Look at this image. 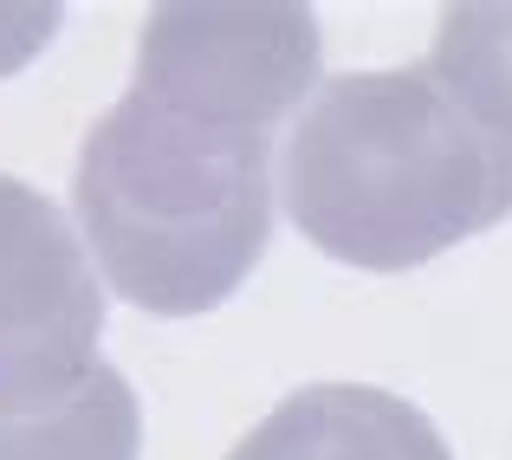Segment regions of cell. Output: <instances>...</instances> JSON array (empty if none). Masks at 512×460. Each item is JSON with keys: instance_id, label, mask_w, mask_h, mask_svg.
<instances>
[{"instance_id": "cell-1", "label": "cell", "mask_w": 512, "mask_h": 460, "mask_svg": "<svg viewBox=\"0 0 512 460\" xmlns=\"http://www.w3.org/2000/svg\"><path fill=\"white\" fill-rule=\"evenodd\" d=\"M318 85L312 7H156L137 78L85 130L72 208L117 299L201 318L273 240V130Z\"/></svg>"}, {"instance_id": "cell-2", "label": "cell", "mask_w": 512, "mask_h": 460, "mask_svg": "<svg viewBox=\"0 0 512 460\" xmlns=\"http://www.w3.org/2000/svg\"><path fill=\"white\" fill-rule=\"evenodd\" d=\"M279 201L331 260L415 273L512 214V137L467 117L428 65L344 72L292 124Z\"/></svg>"}, {"instance_id": "cell-3", "label": "cell", "mask_w": 512, "mask_h": 460, "mask_svg": "<svg viewBox=\"0 0 512 460\" xmlns=\"http://www.w3.org/2000/svg\"><path fill=\"white\" fill-rule=\"evenodd\" d=\"M104 286L78 227L0 169V415L65 402L98 370Z\"/></svg>"}, {"instance_id": "cell-4", "label": "cell", "mask_w": 512, "mask_h": 460, "mask_svg": "<svg viewBox=\"0 0 512 460\" xmlns=\"http://www.w3.org/2000/svg\"><path fill=\"white\" fill-rule=\"evenodd\" d=\"M227 460H454L415 402L370 383L292 389Z\"/></svg>"}, {"instance_id": "cell-5", "label": "cell", "mask_w": 512, "mask_h": 460, "mask_svg": "<svg viewBox=\"0 0 512 460\" xmlns=\"http://www.w3.org/2000/svg\"><path fill=\"white\" fill-rule=\"evenodd\" d=\"M143 409L124 370L98 363L65 402L33 415H0V460H137Z\"/></svg>"}, {"instance_id": "cell-6", "label": "cell", "mask_w": 512, "mask_h": 460, "mask_svg": "<svg viewBox=\"0 0 512 460\" xmlns=\"http://www.w3.org/2000/svg\"><path fill=\"white\" fill-rule=\"evenodd\" d=\"M428 72L467 117L512 137V7H448L435 26Z\"/></svg>"}, {"instance_id": "cell-7", "label": "cell", "mask_w": 512, "mask_h": 460, "mask_svg": "<svg viewBox=\"0 0 512 460\" xmlns=\"http://www.w3.org/2000/svg\"><path fill=\"white\" fill-rule=\"evenodd\" d=\"M59 13L65 7H0V78H13L52 33H59Z\"/></svg>"}]
</instances>
